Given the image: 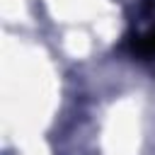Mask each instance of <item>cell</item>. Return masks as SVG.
Masks as SVG:
<instances>
[{
  "instance_id": "obj_1",
  "label": "cell",
  "mask_w": 155,
  "mask_h": 155,
  "mask_svg": "<svg viewBox=\"0 0 155 155\" xmlns=\"http://www.w3.org/2000/svg\"><path fill=\"white\" fill-rule=\"evenodd\" d=\"M128 44H131V53L133 56H138V58H153L155 56V29H148L145 34L128 39Z\"/></svg>"
}]
</instances>
